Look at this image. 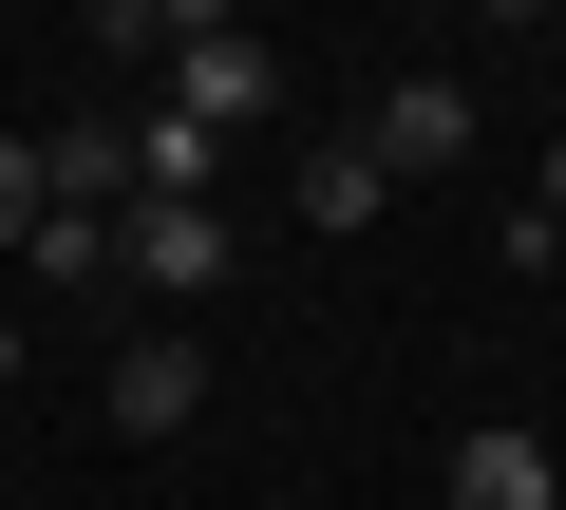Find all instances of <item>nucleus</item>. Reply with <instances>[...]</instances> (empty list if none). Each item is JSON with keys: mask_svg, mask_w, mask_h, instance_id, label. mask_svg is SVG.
Masks as SVG:
<instances>
[{"mask_svg": "<svg viewBox=\"0 0 566 510\" xmlns=\"http://www.w3.org/2000/svg\"><path fill=\"white\" fill-rule=\"evenodd\" d=\"M434 510H566V472H547V435H528V416H472Z\"/></svg>", "mask_w": 566, "mask_h": 510, "instance_id": "4", "label": "nucleus"}, {"mask_svg": "<svg viewBox=\"0 0 566 510\" xmlns=\"http://www.w3.org/2000/svg\"><path fill=\"white\" fill-rule=\"evenodd\" d=\"M378 208H397V170H378L359 133H303V227H322V246H359Z\"/></svg>", "mask_w": 566, "mask_h": 510, "instance_id": "7", "label": "nucleus"}, {"mask_svg": "<svg viewBox=\"0 0 566 510\" xmlns=\"http://www.w3.org/2000/svg\"><path fill=\"white\" fill-rule=\"evenodd\" d=\"M39 189L114 227V208H133V114H57V133H39Z\"/></svg>", "mask_w": 566, "mask_h": 510, "instance_id": "6", "label": "nucleus"}, {"mask_svg": "<svg viewBox=\"0 0 566 510\" xmlns=\"http://www.w3.org/2000/svg\"><path fill=\"white\" fill-rule=\"evenodd\" d=\"M114 58H170V114L189 133H264L283 114V58L245 20H208V0H189V20H114Z\"/></svg>", "mask_w": 566, "mask_h": 510, "instance_id": "1", "label": "nucleus"}, {"mask_svg": "<svg viewBox=\"0 0 566 510\" xmlns=\"http://www.w3.org/2000/svg\"><path fill=\"white\" fill-rule=\"evenodd\" d=\"M359 152H378L397 189H416V170H453V152H472V76H397V95L359 114Z\"/></svg>", "mask_w": 566, "mask_h": 510, "instance_id": "3", "label": "nucleus"}, {"mask_svg": "<svg viewBox=\"0 0 566 510\" xmlns=\"http://www.w3.org/2000/svg\"><path fill=\"white\" fill-rule=\"evenodd\" d=\"M0 397H20V322H0Z\"/></svg>", "mask_w": 566, "mask_h": 510, "instance_id": "10", "label": "nucleus"}, {"mask_svg": "<svg viewBox=\"0 0 566 510\" xmlns=\"http://www.w3.org/2000/svg\"><path fill=\"white\" fill-rule=\"evenodd\" d=\"M547 227H566V152H547Z\"/></svg>", "mask_w": 566, "mask_h": 510, "instance_id": "11", "label": "nucleus"}, {"mask_svg": "<svg viewBox=\"0 0 566 510\" xmlns=\"http://www.w3.org/2000/svg\"><path fill=\"white\" fill-rule=\"evenodd\" d=\"M189 416H208V341H170V322H151V341L114 360V435L151 454V435H189Z\"/></svg>", "mask_w": 566, "mask_h": 510, "instance_id": "5", "label": "nucleus"}, {"mask_svg": "<svg viewBox=\"0 0 566 510\" xmlns=\"http://www.w3.org/2000/svg\"><path fill=\"white\" fill-rule=\"evenodd\" d=\"M227 266H245L227 208H133V227H114V284H151V303H208Z\"/></svg>", "mask_w": 566, "mask_h": 510, "instance_id": "2", "label": "nucleus"}, {"mask_svg": "<svg viewBox=\"0 0 566 510\" xmlns=\"http://www.w3.org/2000/svg\"><path fill=\"white\" fill-rule=\"evenodd\" d=\"M39 208H57L39 189V133H0V246H39Z\"/></svg>", "mask_w": 566, "mask_h": 510, "instance_id": "9", "label": "nucleus"}, {"mask_svg": "<svg viewBox=\"0 0 566 510\" xmlns=\"http://www.w3.org/2000/svg\"><path fill=\"white\" fill-rule=\"evenodd\" d=\"M114 227H133V208H114ZM114 227H95V208H39V246H20V266H39L57 303H95V284H114Z\"/></svg>", "mask_w": 566, "mask_h": 510, "instance_id": "8", "label": "nucleus"}]
</instances>
